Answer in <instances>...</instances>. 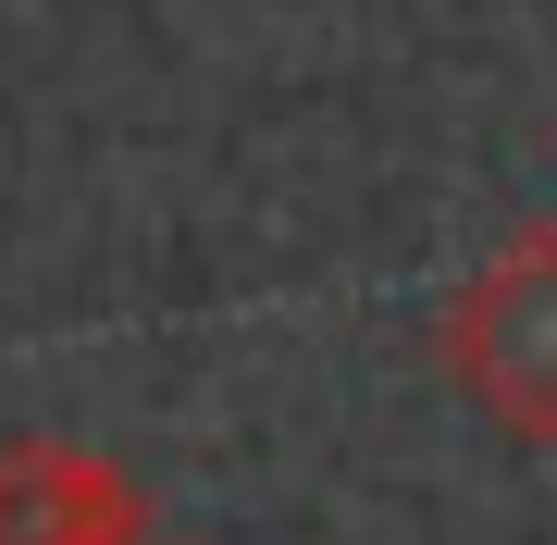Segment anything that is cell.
<instances>
[{
    "label": "cell",
    "mask_w": 557,
    "mask_h": 545,
    "mask_svg": "<svg viewBox=\"0 0 557 545\" xmlns=\"http://www.w3.org/2000/svg\"><path fill=\"white\" fill-rule=\"evenodd\" d=\"M446 384L496 434L557 446V223H520L446 298Z\"/></svg>",
    "instance_id": "cell-1"
}]
</instances>
